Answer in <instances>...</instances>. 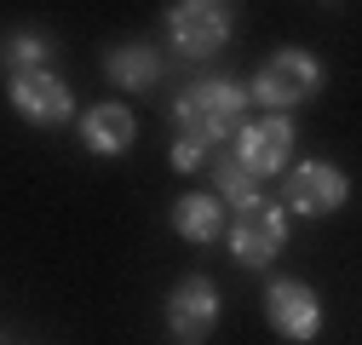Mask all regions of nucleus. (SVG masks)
I'll list each match as a JSON object with an SVG mask.
<instances>
[{"label": "nucleus", "instance_id": "f257e3e1", "mask_svg": "<svg viewBox=\"0 0 362 345\" xmlns=\"http://www.w3.org/2000/svg\"><path fill=\"white\" fill-rule=\"evenodd\" d=\"M178 127H185V139L196 144H224V139H236L242 127H247V86L242 81H196L185 98L173 104Z\"/></svg>", "mask_w": 362, "mask_h": 345}, {"label": "nucleus", "instance_id": "f03ea898", "mask_svg": "<svg viewBox=\"0 0 362 345\" xmlns=\"http://www.w3.org/2000/svg\"><path fill=\"white\" fill-rule=\"evenodd\" d=\"M230 29H236V6H224V0H178V6H167V35L190 64L213 58L230 40Z\"/></svg>", "mask_w": 362, "mask_h": 345}, {"label": "nucleus", "instance_id": "7ed1b4c3", "mask_svg": "<svg viewBox=\"0 0 362 345\" xmlns=\"http://www.w3.org/2000/svg\"><path fill=\"white\" fill-rule=\"evenodd\" d=\"M316 86H322V64H316L310 52H299V47H282L276 58H264V69L253 75V98L282 115V110L316 98Z\"/></svg>", "mask_w": 362, "mask_h": 345}, {"label": "nucleus", "instance_id": "20e7f679", "mask_svg": "<svg viewBox=\"0 0 362 345\" xmlns=\"http://www.w3.org/2000/svg\"><path fill=\"white\" fill-rule=\"evenodd\" d=\"M282 247H288V213H282V207H270V201L259 196L253 207L236 213V225H230V253H236V265L264 271Z\"/></svg>", "mask_w": 362, "mask_h": 345}, {"label": "nucleus", "instance_id": "39448f33", "mask_svg": "<svg viewBox=\"0 0 362 345\" xmlns=\"http://www.w3.org/2000/svg\"><path fill=\"white\" fill-rule=\"evenodd\" d=\"M293 156V121L288 115H264V121H247L236 133V161L264 179V172H282V161Z\"/></svg>", "mask_w": 362, "mask_h": 345}, {"label": "nucleus", "instance_id": "423d86ee", "mask_svg": "<svg viewBox=\"0 0 362 345\" xmlns=\"http://www.w3.org/2000/svg\"><path fill=\"white\" fill-rule=\"evenodd\" d=\"M345 196H351L345 172H334L328 161H305V167H293V172H288V213L322 219V213H334Z\"/></svg>", "mask_w": 362, "mask_h": 345}, {"label": "nucleus", "instance_id": "0eeeda50", "mask_svg": "<svg viewBox=\"0 0 362 345\" xmlns=\"http://www.w3.org/2000/svg\"><path fill=\"white\" fill-rule=\"evenodd\" d=\"M12 104L23 121L35 127H64L75 115V98H69V86L52 75V69H35V75H18L12 81Z\"/></svg>", "mask_w": 362, "mask_h": 345}, {"label": "nucleus", "instance_id": "6e6552de", "mask_svg": "<svg viewBox=\"0 0 362 345\" xmlns=\"http://www.w3.org/2000/svg\"><path fill=\"white\" fill-rule=\"evenodd\" d=\"M264 317H270V328L288 334V339H310L316 322H322V305H316V293H310L305 282L276 276V282L264 288Z\"/></svg>", "mask_w": 362, "mask_h": 345}, {"label": "nucleus", "instance_id": "1a4fd4ad", "mask_svg": "<svg viewBox=\"0 0 362 345\" xmlns=\"http://www.w3.org/2000/svg\"><path fill=\"white\" fill-rule=\"evenodd\" d=\"M213 322H218V288H213L207 276L178 282V288H173V299H167V328L185 339V345H196V339H207V334H213Z\"/></svg>", "mask_w": 362, "mask_h": 345}, {"label": "nucleus", "instance_id": "9d476101", "mask_svg": "<svg viewBox=\"0 0 362 345\" xmlns=\"http://www.w3.org/2000/svg\"><path fill=\"white\" fill-rule=\"evenodd\" d=\"M81 139L98 156H121V150H132V139H139V121H132L127 104H98V110H86Z\"/></svg>", "mask_w": 362, "mask_h": 345}, {"label": "nucleus", "instance_id": "9b49d317", "mask_svg": "<svg viewBox=\"0 0 362 345\" xmlns=\"http://www.w3.org/2000/svg\"><path fill=\"white\" fill-rule=\"evenodd\" d=\"M104 75L121 86V93H144V86H156V75H161V58H156V47H144V40H127V47H115L104 58Z\"/></svg>", "mask_w": 362, "mask_h": 345}, {"label": "nucleus", "instance_id": "f8f14e48", "mask_svg": "<svg viewBox=\"0 0 362 345\" xmlns=\"http://www.w3.org/2000/svg\"><path fill=\"white\" fill-rule=\"evenodd\" d=\"M173 230L185 236L190 247L218 242V236H224V207H218V196H178V207H173Z\"/></svg>", "mask_w": 362, "mask_h": 345}, {"label": "nucleus", "instance_id": "ddd939ff", "mask_svg": "<svg viewBox=\"0 0 362 345\" xmlns=\"http://www.w3.org/2000/svg\"><path fill=\"white\" fill-rule=\"evenodd\" d=\"M213 196L236 201V213H242V207L259 201V179H253V172H247L236 156H218V161H213Z\"/></svg>", "mask_w": 362, "mask_h": 345}, {"label": "nucleus", "instance_id": "4468645a", "mask_svg": "<svg viewBox=\"0 0 362 345\" xmlns=\"http://www.w3.org/2000/svg\"><path fill=\"white\" fill-rule=\"evenodd\" d=\"M40 58H47V40H40V35H12L6 47H0V64H6L12 75H35Z\"/></svg>", "mask_w": 362, "mask_h": 345}, {"label": "nucleus", "instance_id": "2eb2a0df", "mask_svg": "<svg viewBox=\"0 0 362 345\" xmlns=\"http://www.w3.org/2000/svg\"><path fill=\"white\" fill-rule=\"evenodd\" d=\"M202 161H207V144H196V139H178V144H173V167H178V172H190V167H202Z\"/></svg>", "mask_w": 362, "mask_h": 345}]
</instances>
